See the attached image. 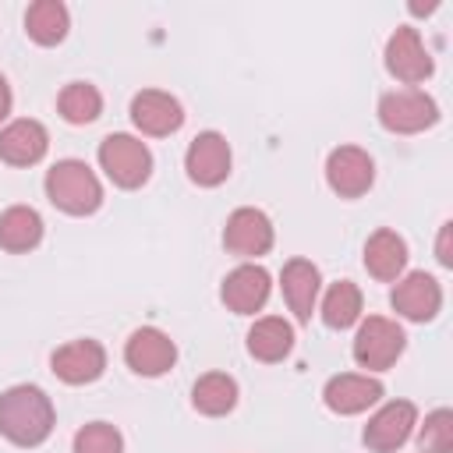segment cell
Instances as JSON below:
<instances>
[{
    "instance_id": "cell-22",
    "label": "cell",
    "mask_w": 453,
    "mask_h": 453,
    "mask_svg": "<svg viewBox=\"0 0 453 453\" xmlns=\"http://www.w3.org/2000/svg\"><path fill=\"white\" fill-rule=\"evenodd\" d=\"M25 32L39 46H57L67 35V7L60 0H35L25 14Z\"/></svg>"
},
{
    "instance_id": "cell-1",
    "label": "cell",
    "mask_w": 453,
    "mask_h": 453,
    "mask_svg": "<svg viewBox=\"0 0 453 453\" xmlns=\"http://www.w3.org/2000/svg\"><path fill=\"white\" fill-rule=\"evenodd\" d=\"M53 432V403L39 386H11L0 393V435L14 446H39Z\"/></svg>"
},
{
    "instance_id": "cell-5",
    "label": "cell",
    "mask_w": 453,
    "mask_h": 453,
    "mask_svg": "<svg viewBox=\"0 0 453 453\" xmlns=\"http://www.w3.org/2000/svg\"><path fill=\"white\" fill-rule=\"evenodd\" d=\"M379 120H382L386 131L414 134V131H425L439 120V106L428 92L400 88V92H386L379 99Z\"/></svg>"
},
{
    "instance_id": "cell-28",
    "label": "cell",
    "mask_w": 453,
    "mask_h": 453,
    "mask_svg": "<svg viewBox=\"0 0 453 453\" xmlns=\"http://www.w3.org/2000/svg\"><path fill=\"white\" fill-rule=\"evenodd\" d=\"M449 241H453V223H442L439 244H435V258H439L442 265H453V248H449Z\"/></svg>"
},
{
    "instance_id": "cell-18",
    "label": "cell",
    "mask_w": 453,
    "mask_h": 453,
    "mask_svg": "<svg viewBox=\"0 0 453 453\" xmlns=\"http://www.w3.org/2000/svg\"><path fill=\"white\" fill-rule=\"evenodd\" d=\"M280 283H283V297L290 304V311L308 322L311 311H315V297H319V269L308 262V258H290L280 273Z\"/></svg>"
},
{
    "instance_id": "cell-6",
    "label": "cell",
    "mask_w": 453,
    "mask_h": 453,
    "mask_svg": "<svg viewBox=\"0 0 453 453\" xmlns=\"http://www.w3.org/2000/svg\"><path fill=\"white\" fill-rule=\"evenodd\" d=\"M326 180H329V188H333L336 195L357 198V195H365V191L372 188V180H375V163H372V156H368L365 149H357V145H340V149H333L329 159H326Z\"/></svg>"
},
{
    "instance_id": "cell-7",
    "label": "cell",
    "mask_w": 453,
    "mask_h": 453,
    "mask_svg": "<svg viewBox=\"0 0 453 453\" xmlns=\"http://www.w3.org/2000/svg\"><path fill=\"white\" fill-rule=\"evenodd\" d=\"M184 170L195 184L202 188H216L226 180L230 173V145L223 134L216 131H202L191 145H188V156H184Z\"/></svg>"
},
{
    "instance_id": "cell-3",
    "label": "cell",
    "mask_w": 453,
    "mask_h": 453,
    "mask_svg": "<svg viewBox=\"0 0 453 453\" xmlns=\"http://www.w3.org/2000/svg\"><path fill=\"white\" fill-rule=\"evenodd\" d=\"M99 163L117 188H142L152 173V152L131 134H106L99 145Z\"/></svg>"
},
{
    "instance_id": "cell-30",
    "label": "cell",
    "mask_w": 453,
    "mask_h": 453,
    "mask_svg": "<svg viewBox=\"0 0 453 453\" xmlns=\"http://www.w3.org/2000/svg\"><path fill=\"white\" fill-rule=\"evenodd\" d=\"M411 11L414 14H428V11H435V4H411Z\"/></svg>"
},
{
    "instance_id": "cell-12",
    "label": "cell",
    "mask_w": 453,
    "mask_h": 453,
    "mask_svg": "<svg viewBox=\"0 0 453 453\" xmlns=\"http://www.w3.org/2000/svg\"><path fill=\"white\" fill-rule=\"evenodd\" d=\"M131 120H134L138 131L163 138V134H173L184 124V110L170 92L145 88V92H138L131 99Z\"/></svg>"
},
{
    "instance_id": "cell-24",
    "label": "cell",
    "mask_w": 453,
    "mask_h": 453,
    "mask_svg": "<svg viewBox=\"0 0 453 453\" xmlns=\"http://www.w3.org/2000/svg\"><path fill=\"white\" fill-rule=\"evenodd\" d=\"M361 315V290L350 283V280H340L326 290V301H322V322L329 329H347L354 326Z\"/></svg>"
},
{
    "instance_id": "cell-26",
    "label": "cell",
    "mask_w": 453,
    "mask_h": 453,
    "mask_svg": "<svg viewBox=\"0 0 453 453\" xmlns=\"http://www.w3.org/2000/svg\"><path fill=\"white\" fill-rule=\"evenodd\" d=\"M421 453H453V411H432L418 435Z\"/></svg>"
},
{
    "instance_id": "cell-13",
    "label": "cell",
    "mask_w": 453,
    "mask_h": 453,
    "mask_svg": "<svg viewBox=\"0 0 453 453\" xmlns=\"http://www.w3.org/2000/svg\"><path fill=\"white\" fill-rule=\"evenodd\" d=\"M53 372L57 379L71 382V386H81V382H92L103 375L106 368V350L99 340H71L64 347L53 350Z\"/></svg>"
},
{
    "instance_id": "cell-23",
    "label": "cell",
    "mask_w": 453,
    "mask_h": 453,
    "mask_svg": "<svg viewBox=\"0 0 453 453\" xmlns=\"http://www.w3.org/2000/svg\"><path fill=\"white\" fill-rule=\"evenodd\" d=\"M191 403H195L202 414L219 418V414H226V411H234V403H237V382H234L230 375H223V372H209V375H202V379L195 382Z\"/></svg>"
},
{
    "instance_id": "cell-21",
    "label": "cell",
    "mask_w": 453,
    "mask_h": 453,
    "mask_svg": "<svg viewBox=\"0 0 453 453\" xmlns=\"http://www.w3.org/2000/svg\"><path fill=\"white\" fill-rule=\"evenodd\" d=\"M42 241V219L28 205H11L0 216V248L4 251H32Z\"/></svg>"
},
{
    "instance_id": "cell-27",
    "label": "cell",
    "mask_w": 453,
    "mask_h": 453,
    "mask_svg": "<svg viewBox=\"0 0 453 453\" xmlns=\"http://www.w3.org/2000/svg\"><path fill=\"white\" fill-rule=\"evenodd\" d=\"M74 453H124V439L113 425L106 421H92L85 428H78L74 435Z\"/></svg>"
},
{
    "instance_id": "cell-19",
    "label": "cell",
    "mask_w": 453,
    "mask_h": 453,
    "mask_svg": "<svg viewBox=\"0 0 453 453\" xmlns=\"http://www.w3.org/2000/svg\"><path fill=\"white\" fill-rule=\"evenodd\" d=\"M407 265V241L396 230H375L365 244V269L375 280H396Z\"/></svg>"
},
{
    "instance_id": "cell-14",
    "label": "cell",
    "mask_w": 453,
    "mask_h": 453,
    "mask_svg": "<svg viewBox=\"0 0 453 453\" xmlns=\"http://www.w3.org/2000/svg\"><path fill=\"white\" fill-rule=\"evenodd\" d=\"M393 308L403 315V319H411V322H428V319H435V311H439V304H442V290H439V283H435V276H428V273H407L396 287H393Z\"/></svg>"
},
{
    "instance_id": "cell-9",
    "label": "cell",
    "mask_w": 453,
    "mask_h": 453,
    "mask_svg": "<svg viewBox=\"0 0 453 453\" xmlns=\"http://www.w3.org/2000/svg\"><path fill=\"white\" fill-rule=\"evenodd\" d=\"M124 361H127L138 375H163V372L173 368L177 347H173V340H170L163 329L142 326V329L131 333V340H127V347H124Z\"/></svg>"
},
{
    "instance_id": "cell-2",
    "label": "cell",
    "mask_w": 453,
    "mask_h": 453,
    "mask_svg": "<svg viewBox=\"0 0 453 453\" xmlns=\"http://www.w3.org/2000/svg\"><path fill=\"white\" fill-rule=\"evenodd\" d=\"M46 195L71 216H88L103 205V184L81 159H60L46 173Z\"/></svg>"
},
{
    "instance_id": "cell-10",
    "label": "cell",
    "mask_w": 453,
    "mask_h": 453,
    "mask_svg": "<svg viewBox=\"0 0 453 453\" xmlns=\"http://www.w3.org/2000/svg\"><path fill=\"white\" fill-rule=\"evenodd\" d=\"M223 244H226V251H234L241 258L265 255L273 248V223H269V216L262 209H237V212H230L226 230H223Z\"/></svg>"
},
{
    "instance_id": "cell-8",
    "label": "cell",
    "mask_w": 453,
    "mask_h": 453,
    "mask_svg": "<svg viewBox=\"0 0 453 453\" xmlns=\"http://www.w3.org/2000/svg\"><path fill=\"white\" fill-rule=\"evenodd\" d=\"M386 67L393 78L407 81V85H418L432 74V57L421 42V35L411 28V25H400L389 42H386Z\"/></svg>"
},
{
    "instance_id": "cell-17",
    "label": "cell",
    "mask_w": 453,
    "mask_h": 453,
    "mask_svg": "<svg viewBox=\"0 0 453 453\" xmlns=\"http://www.w3.org/2000/svg\"><path fill=\"white\" fill-rule=\"evenodd\" d=\"M46 145H50V134L39 120H11L4 131H0V159L11 163V166H32L46 156Z\"/></svg>"
},
{
    "instance_id": "cell-25",
    "label": "cell",
    "mask_w": 453,
    "mask_h": 453,
    "mask_svg": "<svg viewBox=\"0 0 453 453\" xmlns=\"http://www.w3.org/2000/svg\"><path fill=\"white\" fill-rule=\"evenodd\" d=\"M57 106H60V117H64L67 124H92V120L99 117V110H103V96H99V88L88 85V81H71V85L60 92Z\"/></svg>"
},
{
    "instance_id": "cell-20",
    "label": "cell",
    "mask_w": 453,
    "mask_h": 453,
    "mask_svg": "<svg viewBox=\"0 0 453 453\" xmlns=\"http://www.w3.org/2000/svg\"><path fill=\"white\" fill-rule=\"evenodd\" d=\"M294 347V329L280 315H265L248 329V350L258 361H283Z\"/></svg>"
},
{
    "instance_id": "cell-16",
    "label": "cell",
    "mask_w": 453,
    "mask_h": 453,
    "mask_svg": "<svg viewBox=\"0 0 453 453\" xmlns=\"http://www.w3.org/2000/svg\"><path fill=\"white\" fill-rule=\"evenodd\" d=\"M223 304L230 308V311H237V315H251V311H258L262 304H265V297H269V273L262 269V265H255V262H248V265H237L226 280H223Z\"/></svg>"
},
{
    "instance_id": "cell-11",
    "label": "cell",
    "mask_w": 453,
    "mask_h": 453,
    "mask_svg": "<svg viewBox=\"0 0 453 453\" xmlns=\"http://www.w3.org/2000/svg\"><path fill=\"white\" fill-rule=\"evenodd\" d=\"M414 421H418V407L411 400H393V403H386L365 425V446L375 449V453H389V449H396V446L407 442Z\"/></svg>"
},
{
    "instance_id": "cell-29",
    "label": "cell",
    "mask_w": 453,
    "mask_h": 453,
    "mask_svg": "<svg viewBox=\"0 0 453 453\" xmlns=\"http://www.w3.org/2000/svg\"><path fill=\"white\" fill-rule=\"evenodd\" d=\"M11 113V85H7V78L0 74V120Z\"/></svg>"
},
{
    "instance_id": "cell-4",
    "label": "cell",
    "mask_w": 453,
    "mask_h": 453,
    "mask_svg": "<svg viewBox=\"0 0 453 453\" xmlns=\"http://www.w3.org/2000/svg\"><path fill=\"white\" fill-rule=\"evenodd\" d=\"M403 347H407V336L393 319L368 315L354 336V361L368 372H382L403 354Z\"/></svg>"
},
{
    "instance_id": "cell-15",
    "label": "cell",
    "mask_w": 453,
    "mask_h": 453,
    "mask_svg": "<svg viewBox=\"0 0 453 453\" xmlns=\"http://www.w3.org/2000/svg\"><path fill=\"white\" fill-rule=\"evenodd\" d=\"M322 396H326V407L336 414H361L382 396V382L357 375V372H343V375H333L326 382Z\"/></svg>"
}]
</instances>
